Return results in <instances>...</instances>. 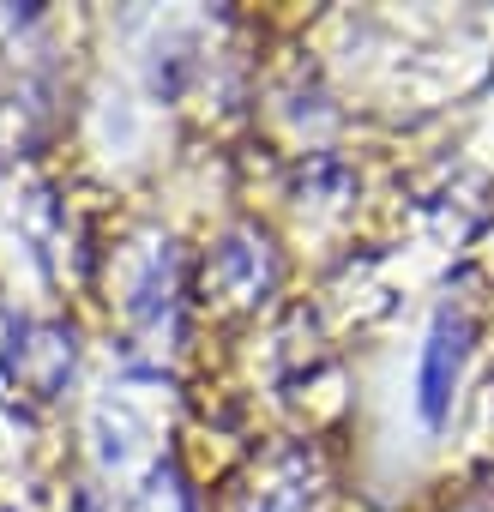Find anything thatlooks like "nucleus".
<instances>
[{
    "label": "nucleus",
    "instance_id": "1",
    "mask_svg": "<svg viewBox=\"0 0 494 512\" xmlns=\"http://www.w3.org/2000/svg\"><path fill=\"white\" fill-rule=\"evenodd\" d=\"M470 314L458 302H446L422 338V368H416V410L428 428H440L452 416V398H458V380H464V362H470Z\"/></svg>",
    "mask_w": 494,
    "mask_h": 512
},
{
    "label": "nucleus",
    "instance_id": "2",
    "mask_svg": "<svg viewBox=\"0 0 494 512\" xmlns=\"http://www.w3.org/2000/svg\"><path fill=\"white\" fill-rule=\"evenodd\" d=\"M73 362H79V344L67 326H25V344H19V368H13V404L19 398H55L67 380H73Z\"/></svg>",
    "mask_w": 494,
    "mask_h": 512
},
{
    "label": "nucleus",
    "instance_id": "3",
    "mask_svg": "<svg viewBox=\"0 0 494 512\" xmlns=\"http://www.w3.org/2000/svg\"><path fill=\"white\" fill-rule=\"evenodd\" d=\"M272 278H278V260L266 253V235H254V229H235L217 253H211V284L229 296V302H260L266 290H272Z\"/></svg>",
    "mask_w": 494,
    "mask_h": 512
},
{
    "label": "nucleus",
    "instance_id": "4",
    "mask_svg": "<svg viewBox=\"0 0 494 512\" xmlns=\"http://www.w3.org/2000/svg\"><path fill=\"white\" fill-rule=\"evenodd\" d=\"M175 308V247L163 241L157 253H151V266L133 278V296H127V314L139 320V326H163V314Z\"/></svg>",
    "mask_w": 494,
    "mask_h": 512
},
{
    "label": "nucleus",
    "instance_id": "5",
    "mask_svg": "<svg viewBox=\"0 0 494 512\" xmlns=\"http://www.w3.org/2000/svg\"><path fill=\"white\" fill-rule=\"evenodd\" d=\"M25 314H13L0 302V404H13V368H19V344H25Z\"/></svg>",
    "mask_w": 494,
    "mask_h": 512
}]
</instances>
